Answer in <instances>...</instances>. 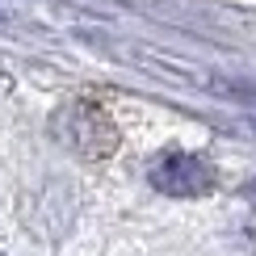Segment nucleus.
<instances>
[{"mask_svg": "<svg viewBox=\"0 0 256 256\" xmlns=\"http://www.w3.org/2000/svg\"><path fill=\"white\" fill-rule=\"evenodd\" d=\"M147 180H152V189L168 198H202L214 189V168H210V160L202 156H189V152H168L160 156L152 168H147Z\"/></svg>", "mask_w": 256, "mask_h": 256, "instance_id": "nucleus-1", "label": "nucleus"}, {"mask_svg": "<svg viewBox=\"0 0 256 256\" xmlns=\"http://www.w3.org/2000/svg\"><path fill=\"white\" fill-rule=\"evenodd\" d=\"M68 138L72 147H76L80 156L88 160H101L114 152V143H118V130H114V122L105 118V114L97 110V105H76V110L68 114Z\"/></svg>", "mask_w": 256, "mask_h": 256, "instance_id": "nucleus-2", "label": "nucleus"}]
</instances>
